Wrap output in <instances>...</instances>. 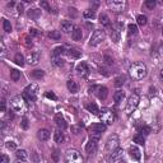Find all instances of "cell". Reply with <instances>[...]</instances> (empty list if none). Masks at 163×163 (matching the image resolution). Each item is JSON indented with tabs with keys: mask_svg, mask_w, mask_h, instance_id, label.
I'll return each instance as SVG.
<instances>
[{
	"mask_svg": "<svg viewBox=\"0 0 163 163\" xmlns=\"http://www.w3.org/2000/svg\"><path fill=\"white\" fill-rule=\"evenodd\" d=\"M66 87H68V89H69L70 92H72V93H76V92L79 90V87H78L76 82H74V80H68Z\"/></svg>",
	"mask_w": 163,
	"mask_h": 163,
	"instance_id": "24",
	"label": "cell"
},
{
	"mask_svg": "<svg viewBox=\"0 0 163 163\" xmlns=\"http://www.w3.org/2000/svg\"><path fill=\"white\" fill-rule=\"evenodd\" d=\"M37 96H38V87L36 84H30V86H27L23 90V94H22V97L28 102L36 101Z\"/></svg>",
	"mask_w": 163,
	"mask_h": 163,
	"instance_id": "3",
	"label": "cell"
},
{
	"mask_svg": "<svg viewBox=\"0 0 163 163\" xmlns=\"http://www.w3.org/2000/svg\"><path fill=\"white\" fill-rule=\"evenodd\" d=\"M100 23L102 26H105V27L110 26V18L106 16V14H101V16H100Z\"/></svg>",
	"mask_w": 163,
	"mask_h": 163,
	"instance_id": "35",
	"label": "cell"
},
{
	"mask_svg": "<svg viewBox=\"0 0 163 163\" xmlns=\"http://www.w3.org/2000/svg\"><path fill=\"white\" fill-rule=\"evenodd\" d=\"M17 9H18V13H19V14H22V13H23V5H22V4H18V5H17Z\"/></svg>",
	"mask_w": 163,
	"mask_h": 163,
	"instance_id": "54",
	"label": "cell"
},
{
	"mask_svg": "<svg viewBox=\"0 0 163 163\" xmlns=\"http://www.w3.org/2000/svg\"><path fill=\"white\" fill-rule=\"evenodd\" d=\"M161 76H162V79H163V69L161 70Z\"/></svg>",
	"mask_w": 163,
	"mask_h": 163,
	"instance_id": "58",
	"label": "cell"
},
{
	"mask_svg": "<svg viewBox=\"0 0 163 163\" xmlns=\"http://www.w3.org/2000/svg\"><path fill=\"white\" fill-rule=\"evenodd\" d=\"M65 162L66 163H84V158L78 151L69 149L65 153Z\"/></svg>",
	"mask_w": 163,
	"mask_h": 163,
	"instance_id": "8",
	"label": "cell"
},
{
	"mask_svg": "<svg viewBox=\"0 0 163 163\" xmlns=\"http://www.w3.org/2000/svg\"><path fill=\"white\" fill-rule=\"evenodd\" d=\"M54 139L56 143H62L64 141V133L61 130H56L54 134Z\"/></svg>",
	"mask_w": 163,
	"mask_h": 163,
	"instance_id": "28",
	"label": "cell"
},
{
	"mask_svg": "<svg viewBox=\"0 0 163 163\" xmlns=\"http://www.w3.org/2000/svg\"><path fill=\"white\" fill-rule=\"evenodd\" d=\"M5 45H4V42H2V58H4L5 56Z\"/></svg>",
	"mask_w": 163,
	"mask_h": 163,
	"instance_id": "53",
	"label": "cell"
},
{
	"mask_svg": "<svg viewBox=\"0 0 163 163\" xmlns=\"http://www.w3.org/2000/svg\"><path fill=\"white\" fill-rule=\"evenodd\" d=\"M89 136L93 140H100V138L102 136V134L106 131V125L102 122H97V124H92L89 127Z\"/></svg>",
	"mask_w": 163,
	"mask_h": 163,
	"instance_id": "2",
	"label": "cell"
},
{
	"mask_svg": "<svg viewBox=\"0 0 163 163\" xmlns=\"http://www.w3.org/2000/svg\"><path fill=\"white\" fill-rule=\"evenodd\" d=\"M105 38H106L105 31H102V30H96V31L93 32V34H92L90 40H89V45H90V46H97V45L102 44V42L105 41Z\"/></svg>",
	"mask_w": 163,
	"mask_h": 163,
	"instance_id": "10",
	"label": "cell"
},
{
	"mask_svg": "<svg viewBox=\"0 0 163 163\" xmlns=\"http://www.w3.org/2000/svg\"><path fill=\"white\" fill-rule=\"evenodd\" d=\"M45 96L47 98H51V100H56V96H55V93H52V92H46Z\"/></svg>",
	"mask_w": 163,
	"mask_h": 163,
	"instance_id": "48",
	"label": "cell"
},
{
	"mask_svg": "<svg viewBox=\"0 0 163 163\" xmlns=\"http://www.w3.org/2000/svg\"><path fill=\"white\" fill-rule=\"evenodd\" d=\"M113 82H115V83H113V84H115V87H117V88L122 87L125 84V82H126V76L125 75H119V76L115 78V80H113Z\"/></svg>",
	"mask_w": 163,
	"mask_h": 163,
	"instance_id": "26",
	"label": "cell"
},
{
	"mask_svg": "<svg viewBox=\"0 0 163 163\" xmlns=\"http://www.w3.org/2000/svg\"><path fill=\"white\" fill-rule=\"evenodd\" d=\"M3 28H4V31L5 32H12V24L9 20H6V19H3Z\"/></svg>",
	"mask_w": 163,
	"mask_h": 163,
	"instance_id": "40",
	"label": "cell"
},
{
	"mask_svg": "<svg viewBox=\"0 0 163 163\" xmlns=\"http://www.w3.org/2000/svg\"><path fill=\"white\" fill-rule=\"evenodd\" d=\"M129 154H130V157H131V158L136 159V161H139V159H140V157H141L140 151L136 147H131L130 149H129Z\"/></svg>",
	"mask_w": 163,
	"mask_h": 163,
	"instance_id": "22",
	"label": "cell"
},
{
	"mask_svg": "<svg viewBox=\"0 0 163 163\" xmlns=\"http://www.w3.org/2000/svg\"><path fill=\"white\" fill-rule=\"evenodd\" d=\"M140 133L144 134V135H148V134H151V127L147 126V125H143L140 127Z\"/></svg>",
	"mask_w": 163,
	"mask_h": 163,
	"instance_id": "42",
	"label": "cell"
},
{
	"mask_svg": "<svg viewBox=\"0 0 163 163\" xmlns=\"http://www.w3.org/2000/svg\"><path fill=\"white\" fill-rule=\"evenodd\" d=\"M139 102H140V97H139L136 93L131 94L129 98H127V102H126V106H125V112H126V115H131V113L138 108Z\"/></svg>",
	"mask_w": 163,
	"mask_h": 163,
	"instance_id": "5",
	"label": "cell"
},
{
	"mask_svg": "<svg viewBox=\"0 0 163 163\" xmlns=\"http://www.w3.org/2000/svg\"><path fill=\"white\" fill-rule=\"evenodd\" d=\"M74 26L72 24V22H69V20H64V22H61V31L64 33H70L74 31Z\"/></svg>",
	"mask_w": 163,
	"mask_h": 163,
	"instance_id": "17",
	"label": "cell"
},
{
	"mask_svg": "<svg viewBox=\"0 0 163 163\" xmlns=\"http://www.w3.org/2000/svg\"><path fill=\"white\" fill-rule=\"evenodd\" d=\"M55 122H56V125H58L59 129H61V130L66 129V126H68V124H66V121H65V119L62 117L61 113H58V115L55 116Z\"/></svg>",
	"mask_w": 163,
	"mask_h": 163,
	"instance_id": "16",
	"label": "cell"
},
{
	"mask_svg": "<svg viewBox=\"0 0 163 163\" xmlns=\"http://www.w3.org/2000/svg\"><path fill=\"white\" fill-rule=\"evenodd\" d=\"M16 143H14V141H8V143H6V148H8V149H16Z\"/></svg>",
	"mask_w": 163,
	"mask_h": 163,
	"instance_id": "47",
	"label": "cell"
},
{
	"mask_svg": "<svg viewBox=\"0 0 163 163\" xmlns=\"http://www.w3.org/2000/svg\"><path fill=\"white\" fill-rule=\"evenodd\" d=\"M45 73L44 70H33V72H31V76L33 78V79H41V78H44Z\"/></svg>",
	"mask_w": 163,
	"mask_h": 163,
	"instance_id": "29",
	"label": "cell"
},
{
	"mask_svg": "<svg viewBox=\"0 0 163 163\" xmlns=\"http://www.w3.org/2000/svg\"><path fill=\"white\" fill-rule=\"evenodd\" d=\"M145 6H147L148 9L153 10L154 6H155V2H154V0H147V2H145Z\"/></svg>",
	"mask_w": 163,
	"mask_h": 163,
	"instance_id": "43",
	"label": "cell"
},
{
	"mask_svg": "<svg viewBox=\"0 0 163 163\" xmlns=\"http://www.w3.org/2000/svg\"><path fill=\"white\" fill-rule=\"evenodd\" d=\"M27 102H24V98L20 96H16L10 100V107L16 112H24L27 108Z\"/></svg>",
	"mask_w": 163,
	"mask_h": 163,
	"instance_id": "7",
	"label": "cell"
},
{
	"mask_svg": "<svg viewBox=\"0 0 163 163\" xmlns=\"http://www.w3.org/2000/svg\"><path fill=\"white\" fill-rule=\"evenodd\" d=\"M100 73H101V74H102V73H103V74H105V75H108V73H107V72H106V70H105V69H103V68H100Z\"/></svg>",
	"mask_w": 163,
	"mask_h": 163,
	"instance_id": "56",
	"label": "cell"
},
{
	"mask_svg": "<svg viewBox=\"0 0 163 163\" xmlns=\"http://www.w3.org/2000/svg\"><path fill=\"white\" fill-rule=\"evenodd\" d=\"M68 55H69L72 59H79L80 56H82V51L79 50V48L72 47V48H70V50L68 51Z\"/></svg>",
	"mask_w": 163,
	"mask_h": 163,
	"instance_id": "20",
	"label": "cell"
},
{
	"mask_svg": "<svg viewBox=\"0 0 163 163\" xmlns=\"http://www.w3.org/2000/svg\"><path fill=\"white\" fill-rule=\"evenodd\" d=\"M51 61H52L54 65H56V66H62L64 65V60L61 59V56H54L52 55Z\"/></svg>",
	"mask_w": 163,
	"mask_h": 163,
	"instance_id": "32",
	"label": "cell"
},
{
	"mask_svg": "<svg viewBox=\"0 0 163 163\" xmlns=\"http://www.w3.org/2000/svg\"><path fill=\"white\" fill-rule=\"evenodd\" d=\"M72 130L74 131V134H78V133H79V127H78V126H73Z\"/></svg>",
	"mask_w": 163,
	"mask_h": 163,
	"instance_id": "55",
	"label": "cell"
},
{
	"mask_svg": "<svg viewBox=\"0 0 163 163\" xmlns=\"http://www.w3.org/2000/svg\"><path fill=\"white\" fill-rule=\"evenodd\" d=\"M119 144H120V139L119 136L116 135V134H113V135H111L107 141H106V147H105V152L107 155H111L115 151L119 149Z\"/></svg>",
	"mask_w": 163,
	"mask_h": 163,
	"instance_id": "4",
	"label": "cell"
},
{
	"mask_svg": "<svg viewBox=\"0 0 163 163\" xmlns=\"http://www.w3.org/2000/svg\"><path fill=\"white\" fill-rule=\"evenodd\" d=\"M162 34H163V28H162Z\"/></svg>",
	"mask_w": 163,
	"mask_h": 163,
	"instance_id": "60",
	"label": "cell"
},
{
	"mask_svg": "<svg viewBox=\"0 0 163 163\" xmlns=\"http://www.w3.org/2000/svg\"><path fill=\"white\" fill-rule=\"evenodd\" d=\"M83 17L87 18V19H93V18L96 17V13H94L93 9H87V10H84Z\"/></svg>",
	"mask_w": 163,
	"mask_h": 163,
	"instance_id": "33",
	"label": "cell"
},
{
	"mask_svg": "<svg viewBox=\"0 0 163 163\" xmlns=\"http://www.w3.org/2000/svg\"><path fill=\"white\" fill-rule=\"evenodd\" d=\"M48 37L50 38H52V40H60L61 38V33L59 32V31H51L50 33H48Z\"/></svg>",
	"mask_w": 163,
	"mask_h": 163,
	"instance_id": "38",
	"label": "cell"
},
{
	"mask_svg": "<svg viewBox=\"0 0 163 163\" xmlns=\"http://www.w3.org/2000/svg\"><path fill=\"white\" fill-rule=\"evenodd\" d=\"M72 37L74 41H82L83 38V33H82V30L79 27H75L74 28V31L72 32Z\"/></svg>",
	"mask_w": 163,
	"mask_h": 163,
	"instance_id": "21",
	"label": "cell"
},
{
	"mask_svg": "<svg viewBox=\"0 0 163 163\" xmlns=\"http://www.w3.org/2000/svg\"><path fill=\"white\" fill-rule=\"evenodd\" d=\"M14 163H24V162H23V161H19V159H17V161L14 162Z\"/></svg>",
	"mask_w": 163,
	"mask_h": 163,
	"instance_id": "57",
	"label": "cell"
},
{
	"mask_svg": "<svg viewBox=\"0 0 163 163\" xmlns=\"http://www.w3.org/2000/svg\"><path fill=\"white\" fill-rule=\"evenodd\" d=\"M106 4H107V6L113 13H122L127 5L125 0H107Z\"/></svg>",
	"mask_w": 163,
	"mask_h": 163,
	"instance_id": "9",
	"label": "cell"
},
{
	"mask_svg": "<svg viewBox=\"0 0 163 163\" xmlns=\"http://www.w3.org/2000/svg\"><path fill=\"white\" fill-rule=\"evenodd\" d=\"M98 119L101 120V122L105 125H111L115 120V112L110 108H102L100 110V113H98Z\"/></svg>",
	"mask_w": 163,
	"mask_h": 163,
	"instance_id": "6",
	"label": "cell"
},
{
	"mask_svg": "<svg viewBox=\"0 0 163 163\" xmlns=\"http://www.w3.org/2000/svg\"><path fill=\"white\" fill-rule=\"evenodd\" d=\"M5 110H6V102L3 98V100H2V112H5Z\"/></svg>",
	"mask_w": 163,
	"mask_h": 163,
	"instance_id": "52",
	"label": "cell"
},
{
	"mask_svg": "<svg viewBox=\"0 0 163 163\" xmlns=\"http://www.w3.org/2000/svg\"><path fill=\"white\" fill-rule=\"evenodd\" d=\"M89 93L97 96L100 100H106V97L108 94V89L102 86H92L89 88Z\"/></svg>",
	"mask_w": 163,
	"mask_h": 163,
	"instance_id": "11",
	"label": "cell"
},
{
	"mask_svg": "<svg viewBox=\"0 0 163 163\" xmlns=\"http://www.w3.org/2000/svg\"><path fill=\"white\" fill-rule=\"evenodd\" d=\"M86 108L88 110V112L93 113V115H97V116H98V113H100V108H98V106H97L96 103H93V102L87 103V105H86Z\"/></svg>",
	"mask_w": 163,
	"mask_h": 163,
	"instance_id": "19",
	"label": "cell"
},
{
	"mask_svg": "<svg viewBox=\"0 0 163 163\" xmlns=\"http://www.w3.org/2000/svg\"><path fill=\"white\" fill-rule=\"evenodd\" d=\"M147 73H148L147 66H145V64H143V62L133 64V65L130 66V69H129V75L133 78L134 80L143 79V78L147 76Z\"/></svg>",
	"mask_w": 163,
	"mask_h": 163,
	"instance_id": "1",
	"label": "cell"
},
{
	"mask_svg": "<svg viewBox=\"0 0 163 163\" xmlns=\"http://www.w3.org/2000/svg\"><path fill=\"white\" fill-rule=\"evenodd\" d=\"M37 138L41 141H46L48 138H50V131L46 130V129H41V130L37 131Z\"/></svg>",
	"mask_w": 163,
	"mask_h": 163,
	"instance_id": "18",
	"label": "cell"
},
{
	"mask_svg": "<svg viewBox=\"0 0 163 163\" xmlns=\"http://www.w3.org/2000/svg\"><path fill=\"white\" fill-rule=\"evenodd\" d=\"M27 16L30 17V18H32V19H37L40 16H41V10L40 9H30L28 10V13H27Z\"/></svg>",
	"mask_w": 163,
	"mask_h": 163,
	"instance_id": "27",
	"label": "cell"
},
{
	"mask_svg": "<svg viewBox=\"0 0 163 163\" xmlns=\"http://www.w3.org/2000/svg\"><path fill=\"white\" fill-rule=\"evenodd\" d=\"M10 78H12V80H14V82L19 80V78H20V72H18V70H16V69L10 70Z\"/></svg>",
	"mask_w": 163,
	"mask_h": 163,
	"instance_id": "37",
	"label": "cell"
},
{
	"mask_svg": "<svg viewBox=\"0 0 163 163\" xmlns=\"http://www.w3.org/2000/svg\"><path fill=\"white\" fill-rule=\"evenodd\" d=\"M20 126L23 127V129H28V120L26 117L22 119V122H20Z\"/></svg>",
	"mask_w": 163,
	"mask_h": 163,
	"instance_id": "46",
	"label": "cell"
},
{
	"mask_svg": "<svg viewBox=\"0 0 163 163\" xmlns=\"http://www.w3.org/2000/svg\"><path fill=\"white\" fill-rule=\"evenodd\" d=\"M127 30H129V34H130V36H135V34L138 33V27H136V24H129Z\"/></svg>",
	"mask_w": 163,
	"mask_h": 163,
	"instance_id": "39",
	"label": "cell"
},
{
	"mask_svg": "<svg viewBox=\"0 0 163 163\" xmlns=\"http://www.w3.org/2000/svg\"><path fill=\"white\" fill-rule=\"evenodd\" d=\"M52 158H54L55 162H58V161H59V151H55V152H54Z\"/></svg>",
	"mask_w": 163,
	"mask_h": 163,
	"instance_id": "51",
	"label": "cell"
},
{
	"mask_svg": "<svg viewBox=\"0 0 163 163\" xmlns=\"http://www.w3.org/2000/svg\"><path fill=\"white\" fill-rule=\"evenodd\" d=\"M86 152H87L89 155L94 154V153L97 152V140L90 139V140L88 141L87 145H86Z\"/></svg>",
	"mask_w": 163,
	"mask_h": 163,
	"instance_id": "14",
	"label": "cell"
},
{
	"mask_svg": "<svg viewBox=\"0 0 163 163\" xmlns=\"http://www.w3.org/2000/svg\"><path fill=\"white\" fill-rule=\"evenodd\" d=\"M134 143H136V144H140V145H143L144 143H145V138H144V135L143 134H136L135 136H134Z\"/></svg>",
	"mask_w": 163,
	"mask_h": 163,
	"instance_id": "31",
	"label": "cell"
},
{
	"mask_svg": "<svg viewBox=\"0 0 163 163\" xmlns=\"http://www.w3.org/2000/svg\"><path fill=\"white\" fill-rule=\"evenodd\" d=\"M161 50H162V52H163V45H162V48H161Z\"/></svg>",
	"mask_w": 163,
	"mask_h": 163,
	"instance_id": "59",
	"label": "cell"
},
{
	"mask_svg": "<svg viewBox=\"0 0 163 163\" xmlns=\"http://www.w3.org/2000/svg\"><path fill=\"white\" fill-rule=\"evenodd\" d=\"M38 60H40V52L38 51L31 52L27 58V62L30 64V65H36V64L38 62Z\"/></svg>",
	"mask_w": 163,
	"mask_h": 163,
	"instance_id": "15",
	"label": "cell"
},
{
	"mask_svg": "<svg viewBox=\"0 0 163 163\" xmlns=\"http://www.w3.org/2000/svg\"><path fill=\"white\" fill-rule=\"evenodd\" d=\"M76 72H78V74H79L80 76L87 78V76L89 75V68H88V64H87V62H84V61L79 62V64L76 65Z\"/></svg>",
	"mask_w": 163,
	"mask_h": 163,
	"instance_id": "13",
	"label": "cell"
},
{
	"mask_svg": "<svg viewBox=\"0 0 163 163\" xmlns=\"http://www.w3.org/2000/svg\"><path fill=\"white\" fill-rule=\"evenodd\" d=\"M30 36H38V31L34 30V28H31L30 30Z\"/></svg>",
	"mask_w": 163,
	"mask_h": 163,
	"instance_id": "50",
	"label": "cell"
},
{
	"mask_svg": "<svg viewBox=\"0 0 163 163\" xmlns=\"http://www.w3.org/2000/svg\"><path fill=\"white\" fill-rule=\"evenodd\" d=\"M14 62H16L17 65H19V66H23L24 65V58L20 54H17L16 56H14Z\"/></svg>",
	"mask_w": 163,
	"mask_h": 163,
	"instance_id": "34",
	"label": "cell"
},
{
	"mask_svg": "<svg viewBox=\"0 0 163 163\" xmlns=\"http://www.w3.org/2000/svg\"><path fill=\"white\" fill-rule=\"evenodd\" d=\"M10 161H9V157H8V155H5V154H3L2 155V162H0V163H9Z\"/></svg>",
	"mask_w": 163,
	"mask_h": 163,
	"instance_id": "49",
	"label": "cell"
},
{
	"mask_svg": "<svg viewBox=\"0 0 163 163\" xmlns=\"http://www.w3.org/2000/svg\"><path fill=\"white\" fill-rule=\"evenodd\" d=\"M124 97H125V92H124V90H116L115 93H113V100H115L116 103L122 102Z\"/></svg>",
	"mask_w": 163,
	"mask_h": 163,
	"instance_id": "25",
	"label": "cell"
},
{
	"mask_svg": "<svg viewBox=\"0 0 163 163\" xmlns=\"http://www.w3.org/2000/svg\"><path fill=\"white\" fill-rule=\"evenodd\" d=\"M16 155H17V159H19V161H26L27 158H28V153L26 152V151H23V149H20V151H18L17 153H16Z\"/></svg>",
	"mask_w": 163,
	"mask_h": 163,
	"instance_id": "30",
	"label": "cell"
},
{
	"mask_svg": "<svg viewBox=\"0 0 163 163\" xmlns=\"http://www.w3.org/2000/svg\"><path fill=\"white\" fill-rule=\"evenodd\" d=\"M24 44H26V46L31 47V46L33 45V42H32V37H30V36H26V37H24Z\"/></svg>",
	"mask_w": 163,
	"mask_h": 163,
	"instance_id": "44",
	"label": "cell"
},
{
	"mask_svg": "<svg viewBox=\"0 0 163 163\" xmlns=\"http://www.w3.org/2000/svg\"><path fill=\"white\" fill-rule=\"evenodd\" d=\"M122 30V24L121 23H116L113 26L112 31H111V40L115 42V44H119L120 41V31Z\"/></svg>",
	"mask_w": 163,
	"mask_h": 163,
	"instance_id": "12",
	"label": "cell"
},
{
	"mask_svg": "<svg viewBox=\"0 0 163 163\" xmlns=\"http://www.w3.org/2000/svg\"><path fill=\"white\" fill-rule=\"evenodd\" d=\"M136 22H138L139 26H145L147 22H148V18H147V16H144V14H140V16H138V18H136Z\"/></svg>",
	"mask_w": 163,
	"mask_h": 163,
	"instance_id": "36",
	"label": "cell"
},
{
	"mask_svg": "<svg viewBox=\"0 0 163 163\" xmlns=\"http://www.w3.org/2000/svg\"><path fill=\"white\" fill-rule=\"evenodd\" d=\"M41 6L42 8H45L47 12H51V8H50V5H48L47 2H41Z\"/></svg>",
	"mask_w": 163,
	"mask_h": 163,
	"instance_id": "45",
	"label": "cell"
},
{
	"mask_svg": "<svg viewBox=\"0 0 163 163\" xmlns=\"http://www.w3.org/2000/svg\"><path fill=\"white\" fill-rule=\"evenodd\" d=\"M122 149H120V148H119V149L117 151H115V152H113L111 155H110V161L111 162H116V161H119L120 158H121L122 157Z\"/></svg>",
	"mask_w": 163,
	"mask_h": 163,
	"instance_id": "23",
	"label": "cell"
},
{
	"mask_svg": "<svg viewBox=\"0 0 163 163\" xmlns=\"http://www.w3.org/2000/svg\"><path fill=\"white\" fill-rule=\"evenodd\" d=\"M64 51H65V50H64V47H62V46H59V47H56L55 50H54L52 55H54V56H61V55L64 54Z\"/></svg>",
	"mask_w": 163,
	"mask_h": 163,
	"instance_id": "41",
	"label": "cell"
}]
</instances>
